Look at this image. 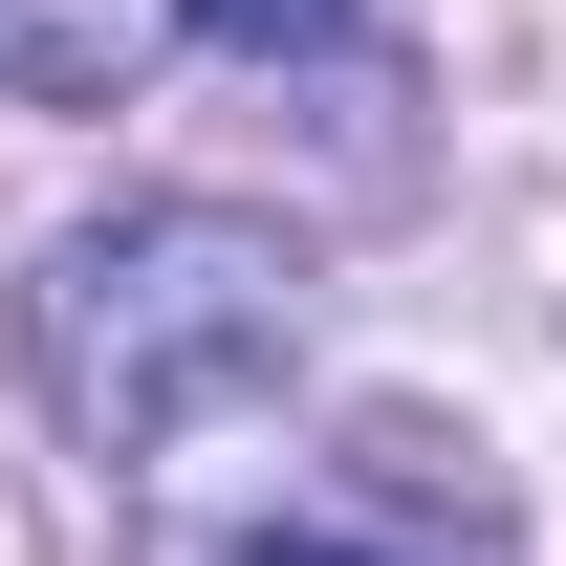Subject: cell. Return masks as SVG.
I'll list each match as a JSON object with an SVG mask.
<instances>
[{"label":"cell","instance_id":"cell-1","mask_svg":"<svg viewBox=\"0 0 566 566\" xmlns=\"http://www.w3.org/2000/svg\"><path fill=\"white\" fill-rule=\"evenodd\" d=\"M283 370H305V240L240 218V197H109V218H66L22 262V392L109 480L197 458L218 415H262Z\"/></svg>","mask_w":566,"mask_h":566},{"label":"cell","instance_id":"cell-2","mask_svg":"<svg viewBox=\"0 0 566 566\" xmlns=\"http://www.w3.org/2000/svg\"><path fill=\"white\" fill-rule=\"evenodd\" d=\"M197 44V0H0V109H132Z\"/></svg>","mask_w":566,"mask_h":566},{"label":"cell","instance_id":"cell-3","mask_svg":"<svg viewBox=\"0 0 566 566\" xmlns=\"http://www.w3.org/2000/svg\"><path fill=\"white\" fill-rule=\"evenodd\" d=\"M197 44H240V66H327L349 0H197Z\"/></svg>","mask_w":566,"mask_h":566},{"label":"cell","instance_id":"cell-4","mask_svg":"<svg viewBox=\"0 0 566 566\" xmlns=\"http://www.w3.org/2000/svg\"><path fill=\"white\" fill-rule=\"evenodd\" d=\"M240 566H436V545H392V523H262Z\"/></svg>","mask_w":566,"mask_h":566}]
</instances>
